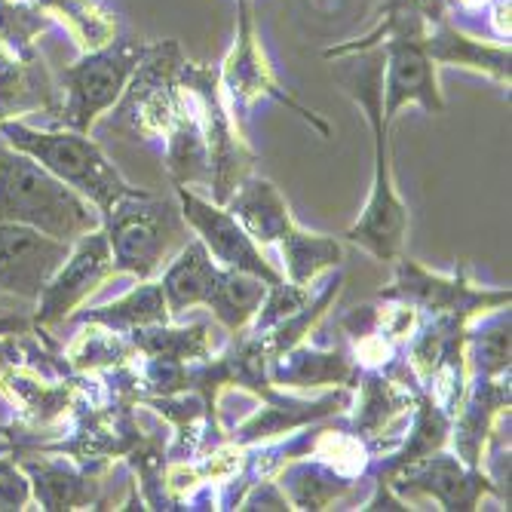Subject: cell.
I'll use <instances>...</instances> for the list:
<instances>
[{
  "instance_id": "15",
  "label": "cell",
  "mask_w": 512,
  "mask_h": 512,
  "mask_svg": "<svg viewBox=\"0 0 512 512\" xmlns=\"http://www.w3.org/2000/svg\"><path fill=\"white\" fill-rule=\"evenodd\" d=\"M353 402L350 387H338L325 396L316 399H301V396H289L283 390H276V396L264 399L258 411H252L243 424H237L224 439L243 445V448H255L264 442H273L286 433H295L301 427H310L316 421H325V417L335 414H347Z\"/></svg>"
},
{
  "instance_id": "19",
  "label": "cell",
  "mask_w": 512,
  "mask_h": 512,
  "mask_svg": "<svg viewBox=\"0 0 512 512\" xmlns=\"http://www.w3.org/2000/svg\"><path fill=\"white\" fill-rule=\"evenodd\" d=\"M417 381H399L390 371H359V378L353 384L356 396L350 402V430L362 436L375 457L384 451V430H390L402 414L414 408V393Z\"/></svg>"
},
{
  "instance_id": "16",
  "label": "cell",
  "mask_w": 512,
  "mask_h": 512,
  "mask_svg": "<svg viewBox=\"0 0 512 512\" xmlns=\"http://www.w3.org/2000/svg\"><path fill=\"white\" fill-rule=\"evenodd\" d=\"M509 414V371L497 378H470L457 411L451 414V445L454 454L473 470H482L488 460V442L494 424Z\"/></svg>"
},
{
  "instance_id": "14",
  "label": "cell",
  "mask_w": 512,
  "mask_h": 512,
  "mask_svg": "<svg viewBox=\"0 0 512 512\" xmlns=\"http://www.w3.org/2000/svg\"><path fill=\"white\" fill-rule=\"evenodd\" d=\"M74 243H62L16 221H0V292L37 301Z\"/></svg>"
},
{
  "instance_id": "28",
  "label": "cell",
  "mask_w": 512,
  "mask_h": 512,
  "mask_svg": "<svg viewBox=\"0 0 512 512\" xmlns=\"http://www.w3.org/2000/svg\"><path fill=\"white\" fill-rule=\"evenodd\" d=\"M83 322H99L108 325L114 332H135L145 329V325H157V322H172L169 307H166V295L160 279H138V286H132L126 295H120L111 304L92 307L80 316Z\"/></svg>"
},
{
  "instance_id": "35",
  "label": "cell",
  "mask_w": 512,
  "mask_h": 512,
  "mask_svg": "<svg viewBox=\"0 0 512 512\" xmlns=\"http://www.w3.org/2000/svg\"><path fill=\"white\" fill-rule=\"evenodd\" d=\"M31 322L22 316H0V338H10V335H31Z\"/></svg>"
},
{
  "instance_id": "7",
  "label": "cell",
  "mask_w": 512,
  "mask_h": 512,
  "mask_svg": "<svg viewBox=\"0 0 512 512\" xmlns=\"http://www.w3.org/2000/svg\"><path fill=\"white\" fill-rule=\"evenodd\" d=\"M184 65H188V59L181 56L178 43L172 40L145 46V53L120 96V126H126L142 142L163 138L175 117L184 111V105H188V92H184L181 80Z\"/></svg>"
},
{
  "instance_id": "20",
  "label": "cell",
  "mask_w": 512,
  "mask_h": 512,
  "mask_svg": "<svg viewBox=\"0 0 512 512\" xmlns=\"http://www.w3.org/2000/svg\"><path fill=\"white\" fill-rule=\"evenodd\" d=\"M224 206L246 227V234L258 246L276 243L279 249H283L304 230L292 218L289 203H286L283 194H279L276 184L267 181V178H258V175L243 178V184L234 194H230V200Z\"/></svg>"
},
{
  "instance_id": "33",
  "label": "cell",
  "mask_w": 512,
  "mask_h": 512,
  "mask_svg": "<svg viewBox=\"0 0 512 512\" xmlns=\"http://www.w3.org/2000/svg\"><path fill=\"white\" fill-rule=\"evenodd\" d=\"M34 503L31 482L13 454H0V512L4 509H28Z\"/></svg>"
},
{
  "instance_id": "18",
  "label": "cell",
  "mask_w": 512,
  "mask_h": 512,
  "mask_svg": "<svg viewBox=\"0 0 512 512\" xmlns=\"http://www.w3.org/2000/svg\"><path fill=\"white\" fill-rule=\"evenodd\" d=\"M62 108V89L53 83L50 68L34 50H16L0 40V123L22 114L43 111L56 117Z\"/></svg>"
},
{
  "instance_id": "10",
  "label": "cell",
  "mask_w": 512,
  "mask_h": 512,
  "mask_svg": "<svg viewBox=\"0 0 512 512\" xmlns=\"http://www.w3.org/2000/svg\"><path fill=\"white\" fill-rule=\"evenodd\" d=\"M111 276H117L111 243H108L105 227H96L71 246L62 267L46 279V286L37 295L31 329L46 332V329H53V325L71 319L74 310Z\"/></svg>"
},
{
  "instance_id": "2",
  "label": "cell",
  "mask_w": 512,
  "mask_h": 512,
  "mask_svg": "<svg viewBox=\"0 0 512 512\" xmlns=\"http://www.w3.org/2000/svg\"><path fill=\"white\" fill-rule=\"evenodd\" d=\"M0 221L28 224L53 240L77 243L89 230L102 227V212L0 138Z\"/></svg>"
},
{
  "instance_id": "30",
  "label": "cell",
  "mask_w": 512,
  "mask_h": 512,
  "mask_svg": "<svg viewBox=\"0 0 512 512\" xmlns=\"http://www.w3.org/2000/svg\"><path fill=\"white\" fill-rule=\"evenodd\" d=\"M34 7L43 16H56L68 25L80 50H99V46L111 43L117 34L114 19L96 4V0H34Z\"/></svg>"
},
{
  "instance_id": "31",
  "label": "cell",
  "mask_w": 512,
  "mask_h": 512,
  "mask_svg": "<svg viewBox=\"0 0 512 512\" xmlns=\"http://www.w3.org/2000/svg\"><path fill=\"white\" fill-rule=\"evenodd\" d=\"M341 286H344V276L338 273L332 283H325V289L316 295V298H310L295 316H289V319H283L279 325H273V329H267V332H261V335H255L258 341H261V347H264V353L270 356V359H276L279 353H286L289 347H295V344H301V341H307V335L316 329V322L325 316V310L332 307V301L341 295Z\"/></svg>"
},
{
  "instance_id": "27",
  "label": "cell",
  "mask_w": 512,
  "mask_h": 512,
  "mask_svg": "<svg viewBox=\"0 0 512 512\" xmlns=\"http://www.w3.org/2000/svg\"><path fill=\"white\" fill-rule=\"evenodd\" d=\"M62 356L77 375H105V371L123 368L132 359H138L129 335L114 332L99 322H83L80 332L65 344Z\"/></svg>"
},
{
  "instance_id": "13",
  "label": "cell",
  "mask_w": 512,
  "mask_h": 512,
  "mask_svg": "<svg viewBox=\"0 0 512 512\" xmlns=\"http://www.w3.org/2000/svg\"><path fill=\"white\" fill-rule=\"evenodd\" d=\"M387 485L393 488L396 497H402L408 503L417 497H433L442 509H463V512L479 509V500L485 494L506 497L488 473L467 467L457 454H448L445 448L396 470L387 479Z\"/></svg>"
},
{
  "instance_id": "6",
  "label": "cell",
  "mask_w": 512,
  "mask_h": 512,
  "mask_svg": "<svg viewBox=\"0 0 512 512\" xmlns=\"http://www.w3.org/2000/svg\"><path fill=\"white\" fill-rule=\"evenodd\" d=\"M181 80H184V89H188V99L194 105V114L206 138L209 169H212V181H209L212 203L224 206L230 194L243 184V178L252 175V166L258 163V157L240 132V120L224 96L218 68L188 62Z\"/></svg>"
},
{
  "instance_id": "4",
  "label": "cell",
  "mask_w": 512,
  "mask_h": 512,
  "mask_svg": "<svg viewBox=\"0 0 512 512\" xmlns=\"http://www.w3.org/2000/svg\"><path fill=\"white\" fill-rule=\"evenodd\" d=\"M160 286L172 319L203 304L230 335L246 329L267 295L261 279L218 267L197 237L163 267Z\"/></svg>"
},
{
  "instance_id": "3",
  "label": "cell",
  "mask_w": 512,
  "mask_h": 512,
  "mask_svg": "<svg viewBox=\"0 0 512 512\" xmlns=\"http://www.w3.org/2000/svg\"><path fill=\"white\" fill-rule=\"evenodd\" d=\"M102 227L111 243L114 270L135 279H157L163 267L194 237L184 221L178 197H160L132 188L102 212Z\"/></svg>"
},
{
  "instance_id": "34",
  "label": "cell",
  "mask_w": 512,
  "mask_h": 512,
  "mask_svg": "<svg viewBox=\"0 0 512 512\" xmlns=\"http://www.w3.org/2000/svg\"><path fill=\"white\" fill-rule=\"evenodd\" d=\"M240 509H292V503H289L286 491L279 488V482L270 476V479L255 482V485L243 494Z\"/></svg>"
},
{
  "instance_id": "24",
  "label": "cell",
  "mask_w": 512,
  "mask_h": 512,
  "mask_svg": "<svg viewBox=\"0 0 512 512\" xmlns=\"http://www.w3.org/2000/svg\"><path fill=\"white\" fill-rule=\"evenodd\" d=\"M160 142H163V163H166L169 178L175 181V188H209V181H212L209 151H206V138H203L191 99Z\"/></svg>"
},
{
  "instance_id": "17",
  "label": "cell",
  "mask_w": 512,
  "mask_h": 512,
  "mask_svg": "<svg viewBox=\"0 0 512 512\" xmlns=\"http://www.w3.org/2000/svg\"><path fill=\"white\" fill-rule=\"evenodd\" d=\"M31 482V494L40 509H102V476L86 473L65 454L28 448L13 454Z\"/></svg>"
},
{
  "instance_id": "22",
  "label": "cell",
  "mask_w": 512,
  "mask_h": 512,
  "mask_svg": "<svg viewBox=\"0 0 512 512\" xmlns=\"http://www.w3.org/2000/svg\"><path fill=\"white\" fill-rule=\"evenodd\" d=\"M129 341L138 356L163 359L175 365H194L209 359L218 350V329L206 319H197L191 325H145V329L129 332Z\"/></svg>"
},
{
  "instance_id": "26",
  "label": "cell",
  "mask_w": 512,
  "mask_h": 512,
  "mask_svg": "<svg viewBox=\"0 0 512 512\" xmlns=\"http://www.w3.org/2000/svg\"><path fill=\"white\" fill-rule=\"evenodd\" d=\"M273 479L286 491L292 509H313V512L329 509L332 503H338L344 494H350L356 488V479L338 476L335 470H329L325 463H319L313 457L286 460Z\"/></svg>"
},
{
  "instance_id": "12",
  "label": "cell",
  "mask_w": 512,
  "mask_h": 512,
  "mask_svg": "<svg viewBox=\"0 0 512 512\" xmlns=\"http://www.w3.org/2000/svg\"><path fill=\"white\" fill-rule=\"evenodd\" d=\"M221 74V86H224V96L230 102V108H249L255 105L261 96H270L276 99L279 105L292 108L295 114H301L310 126L319 129V135L329 138L332 135V126L319 120L310 108H304L301 102H295L289 92L283 89V83L276 80L273 68L267 65V56L258 43V34H255V19H252V0H240V31H237V43L230 56L224 59V65L218 68Z\"/></svg>"
},
{
  "instance_id": "5",
  "label": "cell",
  "mask_w": 512,
  "mask_h": 512,
  "mask_svg": "<svg viewBox=\"0 0 512 512\" xmlns=\"http://www.w3.org/2000/svg\"><path fill=\"white\" fill-rule=\"evenodd\" d=\"M0 135L7 138L10 148L28 154L43 169H50L56 178H62L68 188L86 197L99 212H105L114 200L132 191V184L117 172V166L86 132L77 129L40 132L25 126L22 120H4L0 123Z\"/></svg>"
},
{
  "instance_id": "25",
  "label": "cell",
  "mask_w": 512,
  "mask_h": 512,
  "mask_svg": "<svg viewBox=\"0 0 512 512\" xmlns=\"http://www.w3.org/2000/svg\"><path fill=\"white\" fill-rule=\"evenodd\" d=\"M411 411H414V421L408 427L405 442H399L390 454H384L381 473H378L381 482H387L396 470L408 467V463H414V460H421V457L445 448L448 439H451V414L424 387H417Z\"/></svg>"
},
{
  "instance_id": "23",
  "label": "cell",
  "mask_w": 512,
  "mask_h": 512,
  "mask_svg": "<svg viewBox=\"0 0 512 512\" xmlns=\"http://www.w3.org/2000/svg\"><path fill=\"white\" fill-rule=\"evenodd\" d=\"M424 46L436 65H460L482 74H491L500 83H509V46H494L473 40L463 31H457L448 16L436 19L424 31Z\"/></svg>"
},
{
  "instance_id": "1",
  "label": "cell",
  "mask_w": 512,
  "mask_h": 512,
  "mask_svg": "<svg viewBox=\"0 0 512 512\" xmlns=\"http://www.w3.org/2000/svg\"><path fill=\"white\" fill-rule=\"evenodd\" d=\"M359 56L347 71L338 74V80L347 86L350 96L365 111L371 132H375V175H371V194L356 218L344 230V237L365 252H371L378 261H396L405 249L408 237V206L402 203L393 178V154H390V120L384 117V92H381V46H371Z\"/></svg>"
},
{
  "instance_id": "11",
  "label": "cell",
  "mask_w": 512,
  "mask_h": 512,
  "mask_svg": "<svg viewBox=\"0 0 512 512\" xmlns=\"http://www.w3.org/2000/svg\"><path fill=\"white\" fill-rule=\"evenodd\" d=\"M178 206L184 221L191 224V230L197 234V240L206 246V252L212 255V261L224 270H237V273H249L255 279H261L264 286H276L283 283V270H276L261 246L246 234V227L230 215L227 206H218L206 197H200L194 188H175Z\"/></svg>"
},
{
  "instance_id": "21",
  "label": "cell",
  "mask_w": 512,
  "mask_h": 512,
  "mask_svg": "<svg viewBox=\"0 0 512 512\" xmlns=\"http://www.w3.org/2000/svg\"><path fill=\"white\" fill-rule=\"evenodd\" d=\"M267 371H270L273 387H286V390H322V387L353 390L359 378V368L344 344L332 350H319V347H310L307 341L270 359Z\"/></svg>"
},
{
  "instance_id": "9",
  "label": "cell",
  "mask_w": 512,
  "mask_h": 512,
  "mask_svg": "<svg viewBox=\"0 0 512 512\" xmlns=\"http://www.w3.org/2000/svg\"><path fill=\"white\" fill-rule=\"evenodd\" d=\"M393 264H396L393 283L381 289L378 298L411 304L421 310V316H460L473 322L476 316L497 307H509L512 301L509 289L476 286L467 264H460L454 273H433L405 255H399Z\"/></svg>"
},
{
  "instance_id": "29",
  "label": "cell",
  "mask_w": 512,
  "mask_h": 512,
  "mask_svg": "<svg viewBox=\"0 0 512 512\" xmlns=\"http://www.w3.org/2000/svg\"><path fill=\"white\" fill-rule=\"evenodd\" d=\"M509 310L497 307L467 325V365L470 378H497L509 371Z\"/></svg>"
},
{
  "instance_id": "8",
  "label": "cell",
  "mask_w": 512,
  "mask_h": 512,
  "mask_svg": "<svg viewBox=\"0 0 512 512\" xmlns=\"http://www.w3.org/2000/svg\"><path fill=\"white\" fill-rule=\"evenodd\" d=\"M145 53V43L138 40H111L99 50H89L77 65L62 71V108L56 120L65 129L89 132L102 114H108Z\"/></svg>"
},
{
  "instance_id": "32",
  "label": "cell",
  "mask_w": 512,
  "mask_h": 512,
  "mask_svg": "<svg viewBox=\"0 0 512 512\" xmlns=\"http://www.w3.org/2000/svg\"><path fill=\"white\" fill-rule=\"evenodd\" d=\"M279 252H283V261H286L283 276L295 286H310L322 270L338 267L344 258V249L338 240L322 237V234H307V230H301V234Z\"/></svg>"
}]
</instances>
